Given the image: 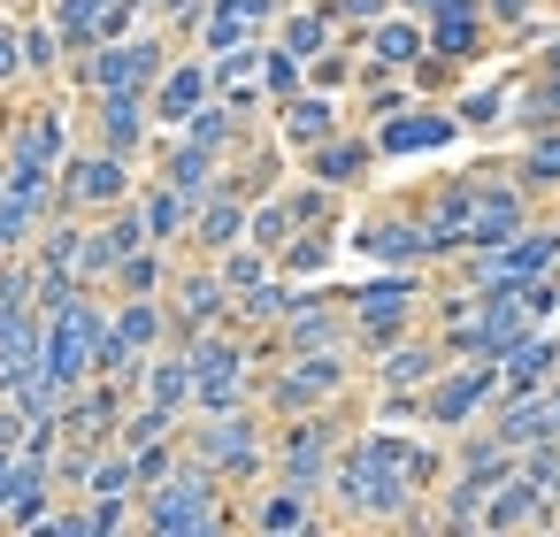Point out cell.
<instances>
[{
	"label": "cell",
	"mask_w": 560,
	"mask_h": 537,
	"mask_svg": "<svg viewBox=\"0 0 560 537\" xmlns=\"http://www.w3.org/2000/svg\"><path fill=\"white\" fill-rule=\"evenodd\" d=\"M346 399H369V361H361V346L292 353V361H269V369H261V407H269V422H284V415H323V407H346Z\"/></svg>",
	"instance_id": "obj_1"
},
{
	"label": "cell",
	"mask_w": 560,
	"mask_h": 537,
	"mask_svg": "<svg viewBox=\"0 0 560 537\" xmlns=\"http://www.w3.org/2000/svg\"><path fill=\"white\" fill-rule=\"evenodd\" d=\"M430 277H438V269H376V277H361V284H338V300H346V315H353L361 361H376L384 346H399L407 330L430 323Z\"/></svg>",
	"instance_id": "obj_2"
},
{
	"label": "cell",
	"mask_w": 560,
	"mask_h": 537,
	"mask_svg": "<svg viewBox=\"0 0 560 537\" xmlns=\"http://www.w3.org/2000/svg\"><path fill=\"white\" fill-rule=\"evenodd\" d=\"M231 522H238V491L208 460H192V453H185V468L170 483H147L139 491V529L147 537H215Z\"/></svg>",
	"instance_id": "obj_3"
},
{
	"label": "cell",
	"mask_w": 560,
	"mask_h": 537,
	"mask_svg": "<svg viewBox=\"0 0 560 537\" xmlns=\"http://www.w3.org/2000/svg\"><path fill=\"white\" fill-rule=\"evenodd\" d=\"M269 430H277V422H269L261 399H254V407H223V415H200V407H192V415H185V453L208 460V468L246 499V491L269 476Z\"/></svg>",
	"instance_id": "obj_4"
},
{
	"label": "cell",
	"mask_w": 560,
	"mask_h": 537,
	"mask_svg": "<svg viewBox=\"0 0 560 537\" xmlns=\"http://www.w3.org/2000/svg\"><path fill=\"white\" fill-rule=\"evenodd\" d=\"M170 55H177V39H170L162 24H139L131 39H108V47L78 55V62H70V78H62V93H108V85L154 93V78L170 70Z\"/></svg>",
	"instance_id": "obj_5"
},
{
	"label": "cell",
	"mask_w": 560,
	"mask_h": 537,
	"mask_svg": "<svg viewBox=\"0 0 560 537\" xmlns=\"http://www.w3.org/2000/svg\"><path fill=\"white\" fill-rule=\"evenodd\" d=\"M139 177H147V162H131V154H116V147H101V139H78L70 162H62V177H55V208H70V215H108V208H124V200L139 192Z\"/></svg>",
	"instance_id": "obj_6"
},
{
	"label": "cell",
	"mask_w": 560,
	"mask_h": 537,
	"mask_svg": "<svg viewBox=\"0 0 560 537\" xmlns=\"http://www.w3.org/2000/svg\"><path fill=\"white\" fill-rule=\"evenodd\" d=\"M499 392H506V369H499V361H445V369L422 384V430L460 437V430L491 422Z\"/></svg>",
	"instance_id": "obj_7"
},
{
	"label": "cell",
	"mask_w": 560,
	"mask_h": 537,
	"mask_svg": "<svg viewBox=\"0 0 560 537\" xmlns=\"http://www.w3.org/2000/svg\"><path fill=\"white\" fill-rule=\"evenodd\" d=\"M353 246H361V261H376V269H438V238H430V223H422L415 192L376 200V208L361 215Z\"/></svg>",
	"instance_id": "obj_8"
},
{
	"label": "cell",
	"mask_w": 560,
	"mask_h": 537,
	"mask_svg": "<svg viewBox=\"0 0 560 537\" xmlns=\"http://www.w3.org/2000/svg\"><path fill=\"white\" fill-rule=\"evenodd\" d=\"M78 124H85V139H101V147H116V154H131V162H147V154H154V139H162L154 101H147V93H131V85L78 93Z\"/></svg>",
	"instance_id": "obj_9"
},
{
	"label": "cell",
	"mask_w": 560,
	"mask_h": 537,
	"mask_svg": "<svg viewBox=\"0 0 560 537\" xmlns=\"http://www.w3.org/2000/svg\"><path fill=\"white\" fill-rule=\"evenodd\" d=\"M476 192H483V154H476L468 170H445V177H430V185L415 192V208H422V223H430V238H438V269L468 254V215H476Z\"/></svg>",
	"instance_id": "obj_10"
},
{
	"label": "cell",
	"mask_w": 560,
	"mask_h": 537,
	"mask_svg": "<svg viewBox=\"0 0 560 537\" xmlns=\"http://www.w3.org/2000/svg\"><path fill=\"white\" fill-rule=\"evenodd\" d=\"M376 162H384V147H376V131L369 124H346V131H330L323 147H307L300 154V177H315V185H330V192H369V177H376Z\"/></svg>",
	"instance_id": "obj_11"
},
{
	"label": "cell",
	"mask_w": 560,
	"mask_h": 537,
	"mask_svg": "<svg viewBox=\"0 0 560 537\" xmlns=\"http://www.w3.org/2000/svg\"><path fill=\"white\" fill-rule=\"evenodd\" d=\"M162 300H170L177 338L231 323V284H223V269H215L208 254H177V277H170V292H162Z\"/></svg>",
	"instance_id": "obj_12"
},
{
	"label": "cell",
	"mask_w": 560,
	"mask_h": 537,
	"mask_svg": "<svg viewBox=\"0 0 560 537\" xmlns=\"http://www.w3.org/2000/svg\"><path fill=\"white\" fill-rule=\"evenodd\" d=\"M238 522H246L254 537H307V529H330V506H323L315 491H300V483L261 476V483L238 499Z\"/></svg>",
	"instance_id": "obj_13"
},
{
	"label": "cell",
	"mask_w": 560,
	"mask_h": 537,
	"mask_svg": "<svg viewBox=\"0 0 560 537\" xmlns=\"http://www.w3.org/2000/svg\"><path fill=\"white\" fill-rule=\"evenodd\" d=\"M422 32H430V55H438V62H453L460 78H468L476 62H491V55L506 47L483 0H453V9H438V16H430Z\"/></svg>",
	"instance_id": "obj_14"
},
{
	"label": "cell",
	"mask_w": 560,
	"mask_h": 537,
	"mask_svg": "<svg viewBox=\"0 0 560 537\" xmlns=\"http://www.w3.org/2000/svg\"><path fill=\"white\" fill-rule=\"evenodd\" d=\"M147 101H154V124H162V131H185V124L215 101V62H208L200 47H177V55H170V70L154 78V93H147Z\"/></svg>",
	"instance_id": "obj_15"
},
{
	"label": "cell",
	"mask_w": 560,
	"mask_h": 537,
	"mask_svg": "<svg viewBox=\"0 0 560 537\" xmlns=\"http://www.w3.org/2000/svg\"><path fill=\"white\" fill-rule=\"evenodd\" d=\"M483 430L506 437L514 453H522V445H560V376H545V384H529V392H499V407H491Z\"/></svg>",
	"instance_id": "obj_16"
},
{
	"label": "cell",
	"mask_w": 560,
	"mask_h": 537,
	"mask_svg": "<svg viewBox=\"0 0 560 537\" xmlns=\"http://www.w3.org/2000/svg\"><path fill=\"white\" fill-rule=\"evenodd\" d=\"M139 246H154V238H147L139 200H124V208H108V215H85V254H78V277L108 292L116 261H124V254H139Z\"/></svg>",
	"instance_id": "obj_17"
},
{
	"label": "cell",
	"mask_w": 560,
	"mask_h": 537,
	"mask_svg": "<svg viewBox=\"0 0 560 537\" xmlns=\"http://www.w3.org/2000/svg\"><path fill=\"white\" fill-rule=\"evenodd\" d=\"M131 384L124 376H85L70 399H62V437H85V445H116L124 415H131Z\"/></svg>",
	"instance_id": "obj_18"
},
{
	"label": "cell",
	"mask_w": 560,
	"mask_h": 537,
	"mask_svg": "<svg viewBox=\"0 0 560 537\" xmlns=\"http://www.w3.org/2000/svg\"><path fill=\"white\" fill-rule=\"evenodd\" d=\"M269 124H277V139H284V147H292V162H300L307 147H323L330 131H346V124H353V101H346V93H315V85H307V93H292L284 108H269Z\"/></svg>",
	"instance_id": "obj_19"
},
{
	"label": "cell",
	"mask_w": 560,
	"mask_h": 537,
	"mask_svg": "<svg viewBox=\"0 0 560 537\" xmlns=\"http://www.w3.org/2000/svg\"><path fill=\"white\" fill-rule=\"evenodd\" d=\"M460 139V116H453V101H407L392 124H376V147H384V162H399V154H438V147H453Z\"/></svg>",
	"instance_id": "obj_20"
},
{
	"label": "cell",
	"mask_w": 560,
	"mask_h": 537,
	"mask_svg": "<svg viewBox=\"0 0 560 537\" xmlns=\"http://www.w3.org/2000/svg\"><path fill=\"white\" fill-rule=\"evenodd\" d=\"M147 170H154L162 185H177L185 200H208V192L223 185V170H231V162H223L215 147L185 139V131H162V139H154V154H147Z\"/></svg>",
	"instance_id": "obj_21"
},
{
	"label": "cell",
	"mask_w": 560,
	"mask_h": 537,
	"mask_svg": "<svg viewBox=\"0 0 560 537\" xmlns=\"http://www.w3.org/2000/svg\"><path fill=\"white\" fill-rule=\"evenodd\" d=\"M445 361H453V353H445V338L422 323V330H407L399 346H384V353L369 361V384H376V392H422Z\"/></svg>",
	"instance_id": "obj_22"
},
{
	"label": "cell",
	"mask_w": 560,
	"mask_h": 537,
	"mask_svg": "<svg viewBox=\"0 0 560 537\" xmlns=\"http://www.w3.org/2000/svg\"><path fill=\"white\" fill-rule=\"evenodd\" d=\"M246 231H254V200H246V192H231V185H215V192L192 208V238H185V254L223 261L231 246H246Z\"/></svg>",
	"instance_id": "obj_23"
},
{
	"label": "cell",
	"mask_w": 560,
	"mask_h": 537,
	"mask_svg": "<svg viewBox=\"0 0 560 537\" xmlns=\"http://www.w3.org/2000/svg\"><path fill=\"white\" fill-rule=\"evenodd\" d=\"M506 529H560V499H552V491H537L522 468L483 499V537H506Z\"/></svg>",
	"instance_id": "obj_24"
},
{
	"label": "cell",
	"mask_w": 560,
	"mask_h": 537,
	"mask_svg": "<svg viewBox=\"0 0 560 537\" xmlns=\"http://www.w3.org/2000/svg\"><path fill=\"white\" fill-rule=\"evenodd\" d=\"M422 55H430V32H422V16H407V9H392L384 24L361 32V62H376V70H407V78H415Z\"/></svg>",
	"instance_id": "obj_25"
},
{
	"label": "cell",
	"mask_w": 560,
	"mask_h": 537,
	"mask_svg": "<svg viewBox=\"0 0 560 537\" xmlns=\"http://www.w3.org/2000/svg\"><path fill=\"white\" fill-rule=\"evenodd\" d=\"M131 200H139V215H147V238H154V246H170V254H185V238H192V208H200V200H185V192H177V185H162L154 170L139 177V192H131Z\"/></svg>",
	"instance_id": "obj_26"
},
{
	"label": "cell",
	"mask_w": 560,
	"mask_h": 537,
	"mask_svg": "<svg viewBox=\"0 0 560 537\" xmlns=\"http://www.w3.org/2000/svg\"><path fill=\"white\" fill-rule=\"evenodd\" d=\"M307 292H315V284H300V277H284V269H277V277H261L254 292H238V300H231V323H238L246 338H269V330H277Z\"/></svg>",
	"instance_id": "obj_27"
},
{
	"label": "cell",
	"mask_w": 560,
	"mask_h": 537,
	"mask_svg": "<svg viewBox=\"0 0 560 537\" xmlns=\"http://www.w3.org/2000/svg\"><path fill=\"white\" fill-rule=\"evenodd\" d=\"M192 392H200V376H192V353L170 338V346H154L147 353V369H139V399H154V407H170V415H192Z\"/></svg>",
	"instance_id": "obj_28"
},
{
	"label": "cell",
	"mask_w": 560,
	"mask_h": 537,
	"mask_svg": "<svg viewBox=\"0 0 560 537\" xmlns=\"http://www.w3.org/2000/svg\"><path fill=\"white\" fill-rule=\"evenodd\" d=\"M506 170L522 177V192L537 208H560V124L552 131H522V147L506 154Z\"/></svg>",
	"instance_id": "obj_29"
},
{
	"label": "cell",
	"mask_w": 560,
	"mask_h": 537,
	"mask_svg": "<svg viewBox=\"0 0 560 537\" xmlns=\"http://www.w3.org/2000/svg\"><path fill=\"white\" fill-rule=\"evenodd\" d=\"M269 39H277V47H292L300 62H315V55H323V47H338L346 32H338V16L323 9V0H292V9L277 16V32H269Z\"/></svg>",
	"instance_id": "obj_30"
},
{
	"label": "cell",
	"mask_w": 560,
	"mask_h": 537,
	"mask_svg": "<svg viewBox=\"0 0 560 537\" xmlns=\"http://www.w3.org/2000/svg\"><path fill=\"white\" fill-rule=\"evenodd\" d=\"M55 215V192H16V185H0V254H32L39 231Z\"/></svg>",
	"instance_id": "obj_31"
},
{
	"label": "cell",
	"mask_w": 560,
	"mask_h": 537,
	"mask_svg": "<svg viewBox=\"0 0 560 537\" xmlns=\"http://www.w3.org/2000/svg\"><path fill=\"white\" fill-rule=\"evenodd\" d=\"M338 246H346V231H338V223H307V231H292V238H284L277 269H284V277H300V284H323V277H330V261H338Z\"/></svg>",
	"instance_id": "obj_32"
},
{
	"label": "cell",
	"mask_w": 560,
	"mask_h": 537,
	"mask_svg": "<svg viewBox=\"0 0 560 537\" xmlns=\"http://www.w3.org/2000/svg\"><path fill=\"white\" fill-rule=\"evenodd\" d=\"M170 277H177V254H170V246H139V254H124V261H116L108 300H162V292H170Z\"/></svg>",
	"instance_id": "obj_33"
},
{
	"label": "cell",
	"mask_w": 560,
	"mask_h": 537,
	"mask_svg": "<svg viewBox=\"0 0 560 537\" xmlns=\"http://www.w3.org/2000/svg\"><path fill=\"white\" fill-rule=\"evenodd\" d=\"M24 78H32V85H62V78H70V47H62V32H55L47 9L24 16Z\"/></svg>",
	"instance_id": "obj_34"
},
{
	"label": "cell",
	"mask_w": 560,
	"mask_h": 537,
	"mask_svg": "<svg viewBox=\"0 0 560 537\" xmlns=\"http://www.w3.org/2000/svg\"><path fill=\"white\" fill-rule=\"evenodd\" d=\"M560 124V70L545 78V70H522V85H514V108H506V131L522 139V131H552Z\"/></svg>",
	"instance_id": "obj_35"
},
{
	"label": "cell",
	"mask_w": 560,
	"mask_h": 537,
	"mask_svg": "<svg viewBox=\"0 0 560 537\" xmlns=\"http://www.w3.org/2000/svg\"><path fill=\"white\" fill-rule=\"evenodd\" d=\"M116 338H124L131 353H154V346H170V338H177V323H170V300H116Z\"/></svg>",
	"instance_id": "obj_36"
},
{
	"label": "cell",
	"mask_w": 560,
	"mask_h": 537,
	"mask_svg": "<svg viewBox=\"0 0 560 537\" xmlns=\"http://www.w3.org/2000/svg\"><path fill=\"white\" fill-rule=\"evenodd\" d=\"M499 369H506V392H529V384L560 376V330H545V323H537V330H529V338H522Z\"/></svg>",
	"instance_id": "obj_37"
},
{
	"label": "cell",
	"mask_w": 560,
	"mask_h": 537,
	"mask_svg": "<svg viewBox=\"0 0 560 537\" xmlns=\"http://www.w3.org/2000/svg\"><path fill=\"white\" fill-rule=\"evenodd\" d=\"M246 39H269V32H254V24H246L238 0H208V16H200L192 47H200V55H231V47H246Z\"/></svg>",
	"instance_id": "obj_38"
},
{
	"label": "cell",
	"mask_w": 560,
	"mask_h": 537,
	"mask_svg": "<svg viewBox=\"0 0 560 537\" xmlns=\"http://www.w3.org/2000/svg\"><path fill=\"white\" fill-rule=\"evenodd\" d=\"M353 78H361V39H353V32L307 62V85H315V93H346V101H353Z\"/></svg>",
	"instance_id": "obj_39"
},
{
	"label": "cell",
	"mask_w": 560,
	"mask_h": 537,
	"mask_svg": "<svg viewBox=\"0 0 560 537\" xmlns=\"http://www.w3.org/2000/svg\"><path fill=\"white\" fill-rule=\"evenodd\" d=\"M506 108H514V85H460V93H453L460 131H499V124H506Z\"/></svg>",
	"instance_id": "obj_40"
},
{
	"label": "cell",
	"mask_w": 560,
	"mask_h": 537,
	"mask_svg": "<svg viewBox=\"0 0 560 537\" xmlns=\"http://www.w3.org/2000/svg\"><path fill=\"white\" fill-rule=\"evenodd\" d=\"M261 93H269V108H284L292 93H307V62H300L292 47H277V39H269V55H261Z\"/></svg>",
	"instance_id": "obj_41"
},
{
	"label": "cell",
	"mask_w": 560,
	"mask_h": 537,
	"mask_svg": "<svg viewBox=\"0 0 560 537\" xmlns=\"http://www.w3.org/2000/svg\"><path fill=\"white\" fill-rule=\"evenodd\" d=\"M185 430V415H170V407H154V399H131V415H124V430H116V445H154V437H177Z\"/></svg>",
	"instance_id": "obj_42"
},
{
	"label": "cell",
	"mask_w": 560,
	"mask_h": 537,
	"mask_svg": "<svg viewBox=\"0 0 560 537\" xmlns=\"http://www.w3.org/2000/svg\"><path fill=\"white\" fill-rule=\"evenodd\" d=\"M215 269H223V284H231V300H238V292H254V284H261V277H277V254H269V246H254V238H246V246H231V254H223V261H215Z\"/></svg>",
	"instance_id": "obj_43"
},
{
	"label": "cell",
	"mask_w": 560,
	"mask_h": 537,
	"mask_svg": "<svg viewBox=\"0 0 560 537\" xmlns=\"http://www.w3.org/2000/svg\"><path fill=\"white\" fill-rule=\"evenodd\" d=\"M24 85H32V78H24V16L0 9V108H9Z\"/></svg>",
	"instance_id": "obj_44"
},
{
	"label": "cell",
	"mask_w": 560,
	"mask_h": 537,
	"mask_svg": "<svg viewBox=\"0 0 560 537\" xmlns=\"http://www.w3.org/2000/svg\"><path fill=\"white\" fill-rule=\"evenodd\" d=\"M483 9H491L499 39L514 47V39H529V32H537V16H545V0H483Z\"/></svg>",
	"instance_id": "obj_45"
},
{
	"label": "cell",
	"mask_w": 560,
	"mask_h": 537,
	"mask_svg": "<svg viewBox=\"0 0 560 537\" xmlns=\"http://www.w3.org/2000/svg\"><path fill=\"white\" fill-rule=\"evenodd\" d=\"M323 9L338 16V32H353V39H361L369 24H384V16L399 9V0H323Z\"/></svg>",
	"instance_id": "obj_46"
},
{
	"label": "cell",
	"mask_w": 560,
	"mask_h": 537,
	"mask_svg": "<svg viewBox=\"0 0 560 537\" xmlns=\"http://www.w3.org/2000/svg\"><path fill=\"white\" fill-rule=\"evenodd\" d=\"M116 529H139V499H93V537H116Z\"/></svg>",
	"instance_id": "obj_47"
},
{
	"label": "cell",
	"mask_w": 560,
	"mask_h": 537,
	"mask_svg": "<svg viewBox=\"0 0 560 537\" xmlns=\"http://www.w3.org/2000/svg\"><path fill=\"white\" fill-rule=\"evenodd\" d=\"M522 476L537 491H560V445H522Z\"/></svg>",
	"instance_id": "obj_48"
},
{
	"label": "cell",
	"mask_w": 560,
	"mask_h": 537,
	"mask_svg": "<svg viewBox=\"0 0 560 537\" xmlns=\"http://www.w3.org/2000/svg\"><path fill=\"white\" fill-rule=\"evenodd\" d=\"M9 499H16V445H0V522H9Z\"/></svg>",
	"instance_id": "obj_49"
},
{
	"label": "cell",
	"mask_w": 560,
	"mask_h": 537,
	"mask_svg": "<svg viewBox=\"0 0 560 537\" xmlns=\"http://www.w3.org/2000/svg\"><path fill=\"white\" fill-rule=\"evenodd\" d=\"M529 70H545V78H552V70H560V32H552V39H545V47H537V55H529Z\"/></svg>",
	"instance_id": "obj_50"
},
{
	"label": "cell",
	"mask_w": 560,
	"mask_h": 537,
	"mask_svg": "<svg viewBox=\"0 0 560 537\" xmlns=\"http://www.w3.org/2000/svg\"><path fill=\"white\" fill-rule=\"evenodd\" d=\"M399 9H407V16H422V24H430V16H438V9H453V0H399Z\"/></svg>",
	"instance_id": "obj_51"
},
{
	"label": "cell",
	"mask_w": 560,
	"mask_h": 537,
	"mask_svg": "<svg viewBox=\"0 0 560 537\" xmlns=\"http://www.w3.org/2000/svg\"><path fill=\"white\" fill-rule=\"evenodd\" d=\"M0 185H9V147H0Z\"/></svg>",
	"instance_id": "obj_52"
},
{
	"label": "cell",
	"mask_w": 560,
	"mask_h": 537,
	"mask_svg": "<svg viewBox=\"0 0 560 537\" xmlns=\"http://www.w3.org/2000/svg\"><path fill=\"white\" fill-rule=\"evenodd\" d=\"M147 9H154V0H147Z\"/></svg>",
	"instance_id": "obj_53"
},
{
	"label": "cell",
	"mask_w": 560,
	"mask_h": 537,
	"mask_svg": "<svg viewBox=\"0 0 560 537\" xmlns=\"http://www.w3.org/2000/svg\"><path fill=\"white\" fill-rule=\"evenodd\" d=\"M552 499H560V491H552Z\"/></svg>",
	"instance_id": "obj_54"
}]
</instances>
